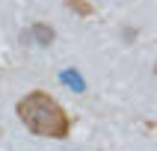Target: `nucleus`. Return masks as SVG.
Here are the masks:
<instances>
[{
    "mask_svg": "<svg viewBox=\"0 0 157 151\" xmlns=\"http://www.w3.org/2000/svg\"><path fill=\"white\" fill-rule=\"evenodd\" d=\"M65 6H68L71 12H77V15H83V18L95 12V6H92L89 0H65Z\"/></svg>",
    "mask_w": 157,
    "mask_h": 151,
    "instance_id": "f03ea898",
    "label": "nucleus"
},
{
    "mask_svg": "<svg viewBox=\"0 0 157 151\" xmlns=\"http://www.w3.org/2000/svg\"><path fill=\"white\" fill-rule=\"evenodd\" d=\"M33 33L39 36V42H42V44H51V42H53V30H51L48 24H36Z\"/></svg>",
    "mask_w": 157,
    "mask_h": 151,
    "instance_id": "7ed1b4c3",
    "label": "nucleus"
},
{
    "mask_svg": "<svg viewBox=\"0 0 157 151\" xmlns=\"http://www.w3.org/2000/svg\"><path fill=\"white\" fill-rule=\"evenodd\" d=\"M18 119L24 122V127L36 136H48V139H65L71 130V119L68 113L62 110V104L51 92H42V89H33L27 92L21 101L15 104Z\"/></svg>",
    "mask_w": 157,
    "mask_h": 151,
    "instance_id": "f257e3e1",
    "label": "nucleus"
}]
</instances>
